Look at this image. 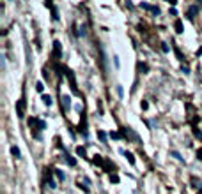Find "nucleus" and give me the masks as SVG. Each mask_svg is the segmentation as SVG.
Returning a JSON list of instances; mask_svg holds the SVG:
<instances>
[{
  "mask_svg": "<svg viewBox=\"0 0 202 194\" xmlns=\"http://www.w3.org/2000/svg\"><path fill=\"white\" fill-rule=\"evenodd\" d=\"M28 125H32L34 131H43V129L46 127V124H44L43 120H37V118H34V116L28 118Z\"/></svg>",
  "mask_w": 202,
  "mask_h": 194,
  "instance_id": "1",
  "label": "nucleus"
},
{
  "mask_svg": "<svg viewBox=\"0 0 202 194\" xmlns=\"http://www.w3.org/2000/svg\"><path fill=\"white\" fill-rule=\"evenodd\" d=\"M16 110H18V116H20V118H23V116H25V99H20V101H18Z\"/></svg>",
  "mask_w": 202,
  "mask_h": 194,
  "instance_id": "2",
  "label": "nucleus"
},
{
  "mask_svg": "<svg viewBox=\"0 0 202 194\" xmlns=\"http://www.w3.org/2000/svg\"><path fill=\"white\" fill-rule=\"evenodd\" d=\"M144 9H147V11H151V13H154V14H160V9L156 7V5H149V4H145V2H142L140 4Z\"/></svg>",
  "mask_w": 202,
  "mask_h": 194,
  "instance_id": "3",
  "label": "nucleus"
},
{
  "mask_svg": "<svg viewBox=\"0 0 202 194\" xmlns=\"http://www.w3.org/2000/svg\"><path fill=\"white\" fill-rule=\"evenodd\" d=\"M197 13H199V7H197V5H192V7L188 9V18L193 19L195 16H197Z\"/></svg>",
  "mask_w": 202,
  "mask_h": 194,
  "instance_id": "4",
  "label": "nucleus"
},
{
  "mask_svg": "<svg viewBox=\"0 0 202 194\" xmlns=\"http://www.w3.org/2000/svg\"><path fill=\"white\" fill-rule=\"evenodd\" d=\"M53 51H55V55H57V58H61L62 48H61V42H59V41H55V42H53Z\"/></svg>",
  "mask_w": 202,
  "mask_h": 194,
  "instance_id": "5",
  "label": "nucleus"
},
{
  "mask_svg": "<svg viewBox=\"0 0 202 194\" xmlns=\"http://www.w3.org/2000/svg\"><path fill=\"white\" fill-rule=\"evenodd\" d=\"M103 168H105V171H108V173H110V171H114V164H112L108 159H105V162H103Z\"/></svg>",
  "mask_w": 202,
  "mask_h": 194,
  "instance_id": "6",
  "label": "nucleus"
},
{
  "mask_svg": "<svg viewBox=\"0 0 202 194\" xmlns=\"http://www.w3.org/2000/svg\"><path fill=\"white\" fill-rule=\"evenodd\" d=\"M92 162H94L96 166H103V162H105V159H103L101 155H94V159H92Z\"/></svg>",
  "mask_w": 202,
  "mask_h": 194,
  "instance_id": "7",
  "label": "nucleus"
},
{
  "mask_svg": "<svg viewBox=\"0 0 202 194\" xmlns=\"http://www.w3.org/2000/svg\"><path fill=\"white\" fill-rule=\"evenodd\" d=\"M174 27H176V32H177V34H183V21L181 19H176Z\"/></svg>",
  "mask_w": 202,
  "mask_h": 194,
  "instance_id": "8",
  "label": "nucleus"
},
{
  "mask_svg": "<svg viewBox=\"0 0 202 194\" xmlns=\"http://www.w3.org/2000/svg\"><path fill=\"white\" fill-rule=\"evenodd\" d=\"M11 154L14 155L16 159H20V157H21V154H20V148H18V147H13V148H11Z\"/></svg>",
  "mask_w": 202,
  "mask_h": 194,
  "instance_id": "9",
  "label": "nucleus"
},
{
  "mask_svg": "<svg viewBox=\"0 0 202 194\" xmlns=\"http://www.w3.org/2000/svg\"><path fill=\"white\" fill-rule=\"evenodd\" d=\"M76 154L80 155V157H85V154H87V152H85V147H78V148H76Z\"/></svg>",
  "mask_w": 202,
  "mask_h": 194,
  "instance_id": "10",
  "label": "nucleus"
},
{
  "mask_svg": "<svg viewBox=\"0 0 202 194\" xmlns=\"http://www.w3.org/2000/svg\"><path fill=\"white\" fill-rule=\"evenodd\" d=\"M43 101H44V104H46V106H52V97H50V96H46V94H44V96H43Z\"/></svg>",
  "mask_w": 202,
  "mask_h": 194,
  "instance_id": "11",
  "label": "nucleus"
},
{
  "mask_svg": "<svg viewBox=\"0 0 202 194\" xmlns=\"http://www.w3.org/2000/svg\"><path fill=\"white\" fill-rule=\"evenodd\" d=\"M124 155L128 157V161H129L131 164H135V157H133V154H128V152H124Z\"/></svg>",
  "mask_w": 202,
  "mask_h": 194,
  "instance_id": "12",
  "label": "nucleus"
},
{
  "mask_svg": "<svg viewBox=\"0 0 202 194\" xmlns=\"http://www.w3.org/2000/svg\"><path fill=\"white\" fill-rule=\"evenodd\" d=\"M62 101H64V108L67 110V108H69V101H71V99H69V97L66 96V97H62Z\"/></svg>",
  "mask_w": 202,
  "mask_h": 194,
  "instance_id": "13",
  "label": "nucleus"
},
{
  "mask_svg": "<svg viewBox=\"0 0 202 194\" xmlns=\"http://www.w3.org/2000/svg\"><path fill=\"white\" fill-rule=\"evenodd\" d=\"M52 14H53V16H52L53 19H59V11H57L55 7H52Z\"/></svg>",
  "mask_w": 202,
  "mask_h": 194,
  "instance_id": "14",
  "label": "nucleus"
},
{
  "mask_svg": "<svg viewBox=\"0 0 202 194\" xmlns=\"http://www.w3.org/2000/svg\"><path fill=\"white\" fill-rule=\"evenodd\" d=\"M170 154H172V157H176V159H177L179 162H183V157H181V155H179V154H177L176 150H174V152H170Z\"/></svg>",
  "mask_w": 202,
  "mask_h": 194,
  "instance_id": "15",
  "label": "nucleus"
},
{
  "mask_svg": "<svg viewBox=\"0 0 202 194\" xmlns=\"http://www.w3.org/2000/svg\"><path fill=\"white\" fill-rule=\"evenodd\" d=\"M67 164L75 166V164H76V159H73V157H69V155H67Z\"/></svg>",
  "mask_w": 202,
  "mask_h": 194,
  "instance_id": "16",
  "label": "nucleus"
},
{
  "mask_svg": "<svg viewBox=\"0 0 202 194\" xmlns=\"http://www.w3.org/2000/svg\"><path fill=\"white\" fill-rule=\"evenodd\" d=\"M36 90H37V92H43V90H44V85H43V83H37V85H36Z\"/></svg>",
  "mask_w": 202,
  "mask_h": 194,
  "instance_id": "17",
  "label": "nucleus"
},
{
  "mask_svg": "<svg viewBox=\"0 0 202 194\" xmlns=\"http://www.w3.org/2000/svg\"><path fill=\"white\" fill-rule=\"evenodd\" d=\"M98 136H100V139H101V141H106V134H105L103 131H100V133H98Z\"/></svg>",
  "mask_w": 202,
  "mask_h": 194,
  "instance_id": "18",
  "label": "nucleus"
},
{
  "mask_svg": "<svg viewBox=\"0 0 202 194\" xmlns=\"http://www.w3.org/2000/svg\"><path fill=\"white\" fill-rule=\"evenodd\" d=\"M138 69H140L142 73H147V65L145 64H138Z\"/></svg>",
  "mask_w": 202,
  "mask_h": 194,
  "instance_id": "19",
  "label": "nucleus"
},
{
  "mask_svg": "<svg viewBox=\"0 0 202 194\" xmlns=\"http://www.w3.org/2000/svg\"><path fill=\"white\" fill-rule=\"evenodd\" d=\"M193 134L197 136L199 139H202V133H201V131H199V129H193Z\"/></svg>",
  "mask_w": 202,
  "mask_h": 194,
  "instance_id": "20",
  "label": "nucleus"
},
{
  "mask_svg": "<svg viewBox=\"0 0 202 194\" xmlns=\"http://www.w3.org/2000/svg\"><path fill=\"white\" fill-rule=\"evenodd\" d=\"M110 180H112V182H115V184H117V182H119V176H117V175H110Z\"/></svg>",
  "mask_w": 202,
  "mask_h": 194,
  "instance_id": "21",
  "label": "nucleus"
},
{
  "mask_svg": "<svg viewBox=\"0 0 202 194\" xmlns=\"http://www.w3.org/2000/svg\"><path fill=\"white\" fill-rule=\"evenodd\" d=\"M55 173H57V176H59V178H61V180H64V173H62L61 170H57V171H55Z\"/></svg>",
  "mask_w": 202,
  "mask_h": 194,
  "instance_id": "22",
  "label": "nucleus"
},
{
  "mask_svg": "<svg viewBox=\"0 0 202 194\" xmlns=\"http://www.w3.org/2000/svg\"><path fill=\"white\" fill-rule=\"evenodd\" d=\"M197 157L202 161V148H199V150H197Z\"/></svg>",
  "mask_w": 202,
  "mask_h": 194,
  "instance_id": "23",
  "label": "nucleus"
},
{
  "mask_svg": "<svg viewBox=\"0 0 202 194\" xmlns=\"http://www.w3.org/2000/svg\"><path fill=\"white\" fill-rule=\"evenodd\" d=\"M147 108H149V104H147V102L144 101V102H142V110H147Z\"/></svg>",
  "mask_w": 202,
  "mask_h": 194,
  "instance_id": "24",
  "label": "nucleus"
},
{
  "mask_svg": "<svg viewBox=\"0 0 202 194\" xmlns=\"http://www.w3.org/2000/svg\"><path fill=\"white\" fill-rule=\"evenodd\" d=\"M162 50H163V51H168V46H167L165 42H163V44H162Z\"/></svg>",
  "mask_w": 202,
  "mask_h": 194,
  "instance_id": "25",
  "label": "nucleus"
},
{
  "mask_svg": "<svg viewBox=\"0 0 202 194\" xmlns=\"http://www.w3.org/2000/svg\"><path fill=\"white\" fill-rule=\"evenodd\" d=\"M46 7H53L52 5V0H46Z\"/></svg>",
  "mask_w": 202,
  "mask_h": 194,
  "instance_id": "26",
  "label": "nucleus"
},
{
  "mask_svg": "<svg viewBox=\"0 0 202 194\" xmlns=\"http://www.w3.org/2000/svg\"><path fill=\"white\" fill-rule=\"evenodd\" d=\"M168 2H170L172 5H176V4H177V0H168Z\"/></svg>",
  "mask_w": 202,
  "mask_h": 194,
  "instance_id": "27",
  "label": "nucleus"
},
{
  "mask_svg": "<svg viewBox=\"0 0 202 194\" xmlns=\"http://www.w3.org/2000/svg\"><path fill=\"white\" fill-rule=\"evenodd\" d=\"M197 55H202V48L199 50V51H197Z\"/></svg>",
  "mask_w": 202,
  "mask_h": 194,
  "instance_id": "28",
  "label": "nucleus"
},
{
  "mask_svg": "<svg viewBox=\"0 0 202 194\" xmlns=\"http://www.w3.org/2000/svg\"><path fill=\"white\" fill-rule=\"evenodd\" d=\"M197 2H199V5H202V0H197Z\"/></svg>",
  "mask_w": 202,
  "mask_h": 194,
  "instance_id": "29",
  "label": "nucleus"
}]
</instances>
